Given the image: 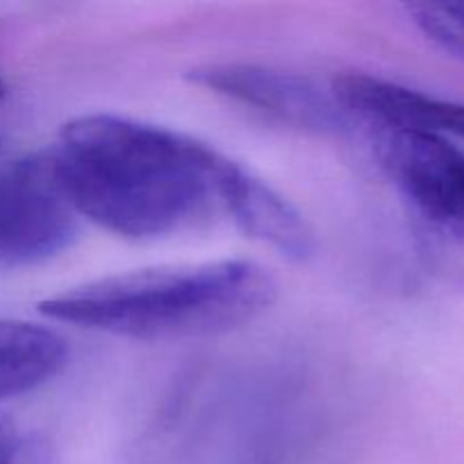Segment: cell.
I'll return each instance as SVG.
<instances>
[{"instance_id":"obj_8","label":"cell","mask_w":464,"mask_h":464,"mask_svg":"<svg viewBox=\"0 0 464 464\" xmlns=\"http://www.w3.org/2000/svg\"><path fill=\"white\" fill-rule=\"evenodd\" d=\"M68 358L53 329L21 320H0V401L21 397L53 381Z\"/></svg>"},{"instance_id":"obj_6","label":"cell","mask_w":464,"mask_h":464,"mask_svg":"<svg viewBox=\"0 0 464 464\" xmlns=\"http://www.w3.org/2000/svg\"><path fill=\"white\" fill-rule=\"evenodd\" d=\"M218 198L222 211L258 243L293 261H306L315 254V234L302 211L229 157L218 181Z\"/></svg>"},{"instance_id":"obj_4","label":"cell","mask_w":464,"mask_h":464,"mask_svg":"<svg viewBox=\"0 0 464 464\" xmlns=\"http://www.w3.org/2000/svg\"><path fill=\"white\" fill-rule=\"evenodd\" d=\"M376 154L408 204L435 229L464 238V150L444 136L374 127Z\"/></svg>"},{"instance_id":"obj_9","label":"cell","mask_w":464,"mask_h":464,"mask_svg":"<svg viewBox=\"0 0 464 464\" xmlns=\"http://www.w3.org/2000/svg\"><path fill=\"white\" fill-rule=\"evenodd\" d=\"M406 9L426 39L464 62V3H412Z\"/></svg>"},{"instance_id":"obj_7","label":"cell","mask_w":464,"mask_h":464,"mask_svg":"<svg viewBox=\"0 0 464 464\" xmlns=\"http://www.w3.org/2000/svg\"><path fill=\"white\" fill-rule=\"evenodd\" d=\"M334 95L347 116L362 118L372 127H403L444 139H464V102L435 98L362 72L338 77Z\"/></svg>"},{"instance_id":"obj_1","label":"cell","mask_w":464,"mask_h":464,"mask_svg":"<svg viewBox=\"0 0 464 464\" xmlns=\"http://www.w3.org/2000/svg\"><path fill=\"white\" fill-rule=\"evenodd\" d=\"M48 157L77 218L116 236L161 238L220 208L227 157L168 127L91 113L63 125Z\"/></svg>"},{"instance_id":"obj_3","label":"cell","mask_w":464,"mask_h":464,"mask_svg":"<svg viewBox=\"0 0 464 464\" xmlns=\"http://www.w3.org/2000/svg\"><path fill=\"white\" fill-rule=\"evenodd\" d=\"M75 234L77 213L48 152L0 161V263L27 266L53 258Z\"/></svg>"},{"instance_id":"obj_10","label":"cell","mask_w":464,"mask_h":464,"mask_svg":"<svg viewBox=\"0 0 464 464\" xmlns=\"http://www.w3.org/2000/svg\"><path fill=\"white\" fill-rule=\"evenodd\" d=\"M18 449L21 440L16 426L7 420H0V464H16Z\"/></svg>"},{"instance_id":"obj_2","label":"cell","mask_w":464,"mask_h":464,"mask_svg":"<svg viewBox=\"0 0 464 464\" xmlns=\"http://www.w3.org/2000/svg\"><path fill=\"white\" fill-rule=\"evenodd\" d=\"M276 295L279 284L258 263L216 261L89 281L45 299L39 311L80 329L159 343L238 329L266 313Z\"/></svg>"},{"instance_id":"obj_5","label":"cell","mask_w":464,"mask_h":464,"mask_svg":"<svg viewBox=\"0 0 464 464\" xmlns=\"http://www.w3.org/2000/svg\"><path fill=\"white\" fill-rule=\"evenodd\" d=\"M190 82L227 102L252 109L267 121L306 134H335L344 127L347 111L311 77L256 63H207L190 71Z\"/></svg>"},{"instance_id":"obj_11","label":"cell","mask_w":464,"mask_h":464,"mask_svg":"<svg viewBox=\"0 0 464 464\" xmlns=\"http://www.w3.org/2000/svg\"><path fill=\"white\" fill-rule=\"evenodd\" d=\"M5 95V82H3V77H0V98H3Z\"/></svg>"}]
</instances>
